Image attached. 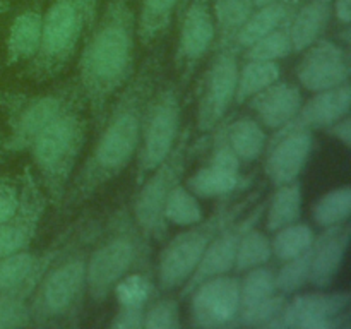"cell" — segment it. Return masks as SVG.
Listing matches in <instances>:
<instances>
[{
	"label": "cell",
	"mask_w": 351,
	"mask_h": 329,
	"mask_svg": "<svg viewBox=\"0 0 351 329\" xmlns=\"http://www.w3.org/2000/svg\"><path fill=\"white\" fill-rule=\"evenodd\" d=\"M180 0H141L136 14V38L143 47L151 48L168 33Z\"/></svg>",
	"instance_id": "cell-27"
},
{
	"label": "cell",
	"mask_w": 351,
	"mask_h": 329,
	"mask_svg": "<svg viewBox=\"0 0 351 329\" xmlns=\"http://www.w3.org/2000/svg\"><path fill=\"white\" fill-rule=\"evenodd\" d=\"M259 191H256L247 195L243 201L225 202L209 218L185 226V230L171 236L167 245L161 249L156 260L158 288L168 293V291H175L184 287L185 281L192 276L197 267L213 236L223 226L242 216L250 206L259 201Z\"/></svg>",
	"instance_id": "cell-6"
},
{
	"label": "cell",
	"mask_w": 351,
	"mask_h": 329,
	"mask_svg": "<svg viewBox=\"0 0 351 329\" xmlns=\"http://www.w3.org/2000/svg\"><path fill=\"white\" fill-rule=\"evenodd\" d=\"M350 221L341 225L322 228L315 235L311 247V278L308 283L321 290H328L335 284L336 278L341 273L350 245Z\"/></svg>",
	"instance_id": "cell-19"
},
{
	"label": "cell",
	"mask_w": 351,
	"mask_h": 329,
	"mask_svg": "<svg viewBox=\"0 0 351 329\" xmlns=\"http://www.w3.org/2000/svg\"><path fill=\"white\" fill-rule=\"evenodd\" d=\"M271 257H273V250H271L269 236L257 230L256 226H250L242 233L239 240L233 271L245 273L252 267L267 264Z\"/></svg>",
	"instance_id": "cell-34"
},
{
	"label": "cell",
	"mask_w": 351,
	"mask_h": 329,
	"mask_svg": "<svg viewBox=\"0 0 351 329\" xmlns=\"http://www.w3.org/2000/svg\"><path fill=\"white\" fill-rule=\"evenodd\" d=\"M19 206V185L0 178V223L12 218Z\"/></svg>",
	"instance_id": "cell-44"
},
{
	"label": "cell",
	"mask_w": 351,
	"mask_h": 329,
	"mask_svg": "<svg viewBox=\"0 0 351 329\" xmlns=\"http://www.w3.org/2000/svg\"><path fill=\"white\" fill-rule=\"evenodd\" d=\"M216 41V27L209 0H191L182 10L175 69L182 86L191 82L202 58Z\"/></svg>",
	"instance_id": "cell-12"
},
{
	"label": "cell",
	"mask_w": 351,
	"mask_h": 329,
	"mask_svg": "<svg viewBox=\"0 0 351 329\" xmlns=\"http://www.w3.org/2000/svg\"><path fill=\"white\" fill-rule=\"evenodd\" d=\"M311 249L291 259L283 260V266L276 271V291L281 295H295L311 278Z\"/></svg>",
	"instance_id": "cell-39"
},
{
	"label": "cell",
	"mask_w": 351,
	"mask_h": 329,
	"mask_svg": "<svg viewBox=\"0 0 351 329\" xmlns=\"http://www.w3.org/2000/svg\"><path fill=\"white\" fill-rule=\"evenodd\" d=\"M43 14L40 10H24L12 21L7 36V64H27L40 45Z\"/></svg>",
	"instance_id": "cell-26"
},
{
	"label": "cell",
	"mask_w": 351,
	"mask_h": 329,
	"mask_svg": "<svg viewBox=\"0 0 351 329\" xmlns=\"http://www.w3.org/2000/svg\"><path fill=\"white\" fill-rule=\"evenodd\" d=\"M163 216L168 225L191 226L204 219L199 199L185 187L184 182L175 185L163 206Z\"/></svg>",
	"instance_id": "cell-36"
},
{
	"label": "cell",
	"mask_w": 351,
	"mask_h": 329,
	"mask_svg": "<svg viewBox=\"0 0 351 329\" xmlns=\"http://www.w3.org/2000/svg\"><path fill=\"white\" fill-rule=\"evenodd\" d=\"M351 295L348 291L295 293L285 310V329H348Z\"/></svg>",
	"instance_id": "cell-13"
},
{
	"label": "cell",
	"mask_w": 351,
	"mask_h": 329,
	"mask_svg": "<svg viewBox=\"0 0 351 329\" xmlns=\"http://www.w3.org/2000/svg\"><path fill=\"white\" fill-rule=\"evenodd\" d=\"M146 305H119L113 314L110 328L113 329H143Z\"/></svg>",
	"instance_id": "cell-43"
},
{
	"label": "cell",
	"mask_w": 351,
	"mask_h": 329,
	"mask_svg": "<svg viewBox=\"0 0 351 329\" xmlns=\"http://www.w3.org/2000/svg\"><path fill=\"white\" fill-rule=\"evenodd\" d=\"M146 243L147 240L125 209L113 216L103 239L86 260V291L96 305L112 295L117 281L139 266L146 254Z\"/></svg>",
	"instance_id": "cell-5"
},
{
	"label": "cell",
	"mask_w": 351,
	"mask_h": 329,
	"mask_svg": "<svg viewBox=\"0 0 351 329\" xmlns=\"http://www.w3.org/2000/svg\"><path fill=\"white\" fill-rule=\"evenodd\" d=\"M209 3L216 27V48H230L235 34L256 9L254 0H209Z\"/></svg>",
	"instance_id": "cell-30"
},
{
	"label": "cell",
	"mask_w": 351,
	"mask_h": 329,
	"mask_svg": "<svg viewBox=\"0 0 351 329\" xmlns=\"http://www.w3.org/2000/svg\"><path fill=\"white\" fill-rule=\"evenodd\" d=\"M332 16V0H305L290 21V38L293 51L300 53L322 38Z\"/></svg>",
	"instance_id": "cell-24"
},
{
	"label": "cell",
	"mask_w": 351,
	"mask_h": 329,
	"mask_svg": "<svg viewBox=\"0 0 351 329\" xmlns=\"http://www.w3.org/2000/svg\"><path fill=\"white\" fill-rule=\"evenodd\" d=\"M264 208H266V201H257L256 204L250 206L249 212H243L232 223L223 226L209 245L206 247L204 254H202L201 260H199L197 267L180 288V298H185L201 281L208 280V278L221 276V274H228L233 271V264H235V254L237 247H239V240L242 233L250 226H256L257 221L263 218Z\"/></svg>",
	"instance_id": "cell-14"
},
{
	"label": "cell",
	"mask_w": 351,
	"mask_h": 329,
	"mask_svg": "<svg viewBox=\"0 0 351 329\" xmlns=\"http://www.w3.org/2000/svg\"><path fill=\"white\" fill-rule=\"evenodd\" d=\"M247 103L264 129L276 130L295 119L304 103V96L297 84L278 79Z\"/></svg>",
	"instance_id": "cell-21"
},
{
	"label": "cell",
	"mask_w": 351,
	"mask_h": 329,
	"mask_svg": "<svg viewBox=\"0 0 351 329\" xmlns=\"http://www.w3.org/2000/svg\"><path fill=\"white\" fill-rule=\"evenodd\" d=\"M3 158V144H2V141H0V160H2Z\"/></svg>",
	"instance_id": "cell-50"
},
{
	"label": "cell",
	"mask_w": 351,
	"mask_h": 329,
	"mask_svg": "<svg viewBox=\"0 0 351 329\" xmlns=\"http://www.w3.org/2000/svg\"><path fill=\"white\" fill-rule=\"evenodd\" d=\"M112 293L119 305H147L153 293V283L147 274L129 273L117 281Z\"/></svg>",
	"instance_id": "cell-40"
},
{
	"label": "cell",
	"mask_w": 351,
	"mask_h": 329,
	"mask_svg": "<svg viewBox=\"0 0 351 329\" xmlns=\"http://www.w3.org/2000/svg\"><path fill=\"white\" fill-rule=\"evenodd\" d=\"M191 127H182L170 154L137 185L139 191L134 199L132 218L147 242H161L167 239L168 223L163 216V206L171 188L184 182L191 156Z\"/></svg>",
	"instance_id": "cell-7"
},
{
	"label": "cell",
	"mask_w": 351,
	"mask_h": 329,
	"mask_svg": "<svg viewBox=\"0 0 351 329\" xmlns=\"http://www.w3.org/2000/svg\"><path fill=\"white\" fill-rule=\"evenodd\" d=\"M84 108L82 98L72 101L27 147L36 168L38 182L57 209L64 201L88 141L89 122Z\"/></svg>",
	"instance_id": "cell-3"
},
{
	"label": "cell",
	"mask_w": 351,
	"mask_h": 329,
	"mask_svg": "<svg viewBox=\"0 0 351 329\" xmlns=\"http://www.w3.org/2000/svg\"><path fill=\"white\" fill-rule=\"evenodd\" d=\"M84 33L81 10L69 0H53L43 14L40 45L27 62V77L38 84L57 79L74 60Z\"/></svg>",
	"instance_id": "cell-8"
},
{
	"label": "cell",
	"mask_w": 351,
	"mask_h": 329,
	"mask_svg": "<svg viewBox=\"0 0 351 329\" xmlns=\"http://www.w3.org/2000/svg\"><path fill=\"white\" fill-rule=\"evenodd\" d=\"M300 53L304 55L297 65V79L307 91H324L350 82V53L335 41L319 38Z\"/></svg>",
	"instance_id": "cell-18"
},
{
	"label": "cell",
	"mask_w": 351,
	"mask_h": 329,
	"mask_svg": "<svg viewBox=\"0 0 351 329\" xmlns=\"http://www.w3.org/2000/svg\"><path fill=\"white\" fill-rule=\"evenodd\" d=\"M182 130L180 89L165 82L154 89L144 110L136 153V185H139L173 149Z\"/></svg>",
	"instance_id": "cell-9"
},
{
	"label": "cell",
	"mask_w": 351,
	"mask_h": 329,
	"mask_svg": "<svg viewBox=\"0 0 351 329\" xmlns=\"http://www.w3.org/2000/svg\"><path fill=\"white\" fill-rule=\"evenodd\" d=\"M29 324L31 317L27 300L0 293V329L23 328Z\"/></svg>",
	"instance_id": "cell-42"
},
{
	"label": "cell",
	"mask_w": 351,
	"mask_h": 329,
	"mask_svg": "<svg viewBox=\"0 0 351 329\" xmlns=\"http://www.w3.org/2000/svg\"><path fill=\"white\" fill-rule=\"evenodd\" d=\"M240 278L221 274L201 281L191 297V324L202 329L233 326L240 308Z\"/></svg>",
	"instance_id": "cell-15"
},
{
	"label": "cell",
	"mask_w": 351,
	"mask_h": 329,
	"mask_svg": "<svg viewBox=\"0 0 351 329\" xmlns=\"http://www.w3.org/2000/svg\"><path fill=\"white\" fill-rule=\"evenodd\" d=\"M163 74V51H153L117 93L84 163L74 173L60 208L72 211L129 168L139 146L144 110Z\"/></svg>",
	"instance_id": "cell-1"
},
{
	"label": "cell",
	"mask_w": 351,
	"mask_h": 329,
	"mask_svg": "<svg viewBox=\"0 0 351 329\" xmlns=\"http://www.w3.org/2000/svg\"><path fill=\"white\" fill-rule=\"evenodd\" d=\"M69 2H72L81 10L82 17H84L86 33H88L98 19V0H69Z\"/></svg>",
	"instance_id": "cell-46"
},
{
	"label": "cell",
	"mask_w": 351,
	"mask_h": 329,
	"mask_svg": "<svg viewBox=\"0 0 351 329\" xmlns=\"http://www.w3.org/2000/svg\"><path fill=\"white\" fill-rule=\"evenodd\" d=\"M136 12L129 0H110L86 33L77 84L93 125L99 129L117 93L136 71Z\"/></svg>",
	"instance_id": "cell-2"
},
{
	"label": "cell",
	"mask_w": 351,
	"mask_h": 329,
	"mask_svg": "<svg viewBox=\"0 0 351 329\" xmlns=\"http://www.w3.org/2000/svg\"><path fill=\"white\" fill-rule=\"evenodd\" d=\"M304 2L305 0H274L266 5L256 7L249 19L245 21V24L235 34L230 48L240 53L269 31L290 24L291 17L295 16L297 9Z\"/></svg>",
	"instance_id": "cell-23"
},
{
	"label": "cell",
	"mask_w": 351,
	"mask_h": 329,
	"mask_svg": "<svg viewBox=\"0 0 351 329\" xmlns=\"http://www.w3.org/2000/svg\"><path fill=\"white\" fill-rule=\"evenodd\" d=\"M287 295L274 293L266 300L250 307L240 308L233 326L261 329H285V310H287Z\"/></svg>",
	"instance_id": "cell-32"
},
{
	"label": "cell",
	"mask_w": 351,
	"mask_h": 329,
	"mask_svg": "<svg viewBox=\"0 0 351 329\" xmlns=\"http://www.w3.org/2000/svg\"><path fill=\"white\" fill-rule=\"evenodd\" d=\"M47 208V194L36 175L26 168L19 185V206L16 215L0 223V257L29 249Z\"/></svg>",
	"instance_id": "cell-16"
},
{
	"label": "cell",
	"mask_w": 351,
	"mask_h": 329,
	"mask_svg": "<svg viewBox=\"0 0 351 329\" xmlns=\"http://www.w3.org/2000/svg\"><path fill=\"white\" fill-rule=\"evenodd\" d=\"M281 77V67L278 62L245 60L237 74L235 103H247L254 95L261 93Z\"/></svg>",
	"instance_id": "cell-31"
},
{
	"label": "cell",
	"mask_w": 351,
	"mask_h": 329,
	"mask_svg": "<svg viewBox=\"0 0 351 329\" xmlns=\"http://www.w3.org/2000/svg\"><path fill=\"white\" fill-rule=\"evenodd\" d=\"M216 127H219L240 163H252L264 153L267 134L266 129L254 117H240L232 122L223 120Z\"/></svg>",
	"instance_id": "cell-25"
},
{
	"label": "cell",
	"mask_w": 351,
	"mask_h": 329,
	"mask_svg": "<svg viewBox=\"0 0 351 329\" xmlns=\"http://www.w3.org/2000/svg\"><path fill=\"white\" fill-rule=\"evenodd\" d=\"M239 53L232 48H216L208 69L197 86L195 125L202 134L213 132L225 120L230 106L235 101Z\"/></svg>",
	"instance_id": "cell-11"
},
{
	"label": "cell",
	"mask_w": 351,
	"mask_h": 329,
	"mask_svg": "<svg viewBox=\"0 0 351 329\" xmlns=\"http://www.w3.org/2000/svg\"><path fill=\"white\" fill-rule=\"evenodd\" d=\"M326 132L331 134L336 141H339V143L348 149L351 146V117L346 115L343 117V119H339L338 122H335L331 127H328Z\"/></svg>",
	"instance_id": "cell-45"
},
{
	"label": "cell",
	"mask_w": 351,
	"mask_h": 329,
	"mask_svg": "<svg viewBox=\"0 0 351 329\" xmlns=\"http://www.w3.org/2000/svg\"><path fill=\"white\" fill-rule=\"evenodd\" d=\"M10 10V2L9 0H0V16Z\"/></svg>",
	"instance_id": "cell-48"
},
{
	"label": "cell",
	"mask_w": 351,
	"mask_h": 329,
	"mask_svg": "<svg viewBox=\"0 0 351 329\" xmlns=\"http://www.w3.org/2000/svg\"><path fill=\"white\" fill-rule=\"evenodd\" d=\"M77 98H82L77 79L43 95L0 93V106L7 112L10 129L9 141L3 144V149L10 153L27 151L34 137Z\"/></svg>",
	"instance_id": "cell-10"
},
{
	"label": "cell",
	"mask_w": 351,
	"mask_h": 329,
	"mask_svg": "<svg viewBox=\"0 0 351 329\" xmlns=\"http://www.w3.org/2000/svg\"><path fill=\"white\" fill-rule=\"evenodd\" d=\"M290 24L281 26L278 29L269 31L267 34L261 36L252 45L242 50L245 60H269L278 62L281 58H287L293 53V45H291Z\"/></svg>",
	"instance_id": "cell-38"
},
{
	"label": "cell",
	"mask_w": 351,
	"mask_h": 329,
	"mask_svg": "<svg viewBox=\"0 0 351 329\" xmlns=\"http://www.w3.org/2000/svg\"><path fill=\"white\" fill-rule=\"evenodd\" d=\"M180 326V308L175 298H158L144 308L143 329H178Z\"/></svg>",
	"instance_id": "cell-41"
},
{
	"label": "cell",
	"mask_w": 351,
	"mask_h": 329,
	"mask_svg": "<svg viewBox=\"0 0 351 329\" xmlns=\"http://www.w3.org/2000/svg\"><path fill=\"white\" fill-rule=\"evenodd\" d=\"M302 204H304V192H302L300 180L288 182V184L278 185L269 199H266V230L276 232L290 223L300 221Z\"/></svg>",
	"instance_id": "cell-28"
},
{
	"label": "cell",
	"mask_w": 351,
	"mask_h": 329,
	"mask_svg": "<svg viewBox=\"0 0 351 329\" xmlns=\"http://www.w3.org/2000/svg\"><path fill=\"white\" fill-rule=\"evenodd\" d=\"M351 86L350 82L336 88L314 93L311 99L302 103L300 110L291 120V125L307 130H326L343 117L350 115Z\"/></svg>",
	"instance_id": "cell-22"
},
{
	"label": "cell",
	"mask_w": 351,
	"mask_h": 329,
	"mask_svg": "<svg viewBox=\"0 0 351 329\" xmlns=\"http://www.w3.org/2000/svg\"><path fill=\"white\" fill-rule=\"evenodd\" d=\"M242 175L240 171L228 170L215 163L199 167L194 173L185 178V187L197 199H216L232 194L240 187Z\"/></svg>",
	"instance_id": "cell-29"
},
{
	"label": "cell",
	"mask_w": 351,
	"mask_h": 329,
	"mask_svg": "<svg viewBox=\"0 0 351 329\" xmlns=\"http://www.w3.org/2000/svg\"><path fill=\"white\" fill-rule=\"evenodd\" d=\"M55 254L57 249L45 254H33L26 249L0 257V293L29 300Z\"/></svg>",
	"instance_id": "cell-20"
},
{
	"label": "cell",
	"mask_w": 351,
	"mask_h": 329,
	"mask_svg": "<svg viewBox=\"0 0 351 329\" xmlns=\"http://www.w3.org/2000/svg\"><path fill=\"white\" fill-rule=\"evenodd\" d=\"M274 276H276V271L273 267H267L266 264L245 271V274H243L239 284L240 308L259 304V302L266 300V298L278 293Z\"/></svg>",
	"instance_id": "cell-37"
},
{
	"label": "cell",
	"mask_w": 351,
	"mask_h": 329,
	"mask_svg": "<svg viewBox=\"0 0 351 329\" xmlns=\"http://www.w3.org/2000/svg\"><path fill=\"white\" fill-rule=\"evenodd\" d=\"M314 147L312 130L300 129L291 123L274 130L273 137L264 147V173L266 178L278 187L297 180L304 171Z\"/></svg>",
	"instance_id": "cell-17"
},
{
	"label": "cell",
	"mask_w": 351,
	"mask_h": 329,
	"mask_svg": "<svg viewBox=\"0 0 351 329\" xmlns=\"http://www.w3.org/2000/svg\"><path fill=\"white\" fill-rule=\"evenodd\" d=\"M57 249L47 271L31 293V324L72 326L81 315L86 291V260L88 252L79 243Z\"/></svg>",
	"instance_id": "cell-4"
},
{
	"label": "cell",
	"mask_w": 351,
	"mask_h": 329,
	"mask_svg": "<svg viewBox=\"0 0 351 329\" xmlns=\"http://www.w3.org/2000/svg\"><path fill=\"white\" fill-rule=\"evenodd\" d=\"M273 233L271 250H273V256L280 260H288L304 254L305 250L311 249L315 239V233L311 225L300 221L290 223Z\"/></svg>",
	"instance_id": "cell-35"
},
{
	"label": "cell",
	"mask_w": 351,
	"mask_h": 329,
	"mask_svg": "<svg viewBox=\"0 0 351 329\" xmlns=\"http://www.w3.org/2000/svg\"><path fill=\"white\" fill-rule=\"evenodd\" d=\"M332 14L343 26H348L351 21V0H332Z\"/></svg>",
	"instance_id": "cell-47"
},
{
	"label": "cell",
	"mask_w": 351,
	"mask_h": 329,
	"mask_svg": "<svg viewBox=\"0 0 351 329\" xmlns=\"http://www.w3.org/2000/svg\"><path fill=\"white\" fill-rule=\"evenodd\" d=\"M351 215V185H341L322 194L312 206V219L321 228L341 225Z\"/></svg>",
	"instance_id": "cell-33"
},
{
	"label": "cell",
	"mask_w": 351,
	"mask_h": 329,
	"mask_svg": "<svg viewBox=\"0 0 351 329\" xmlns=\"http://www.w3.org/2000/svg\"><path fill=\"white\" fill-rule=\"evenodd\" d=\"M271 2H274V0H254V5L261 7V5H266V3H271Z\"/></svg>",
	"instance_id": "cell-49"
}]
</instances>
